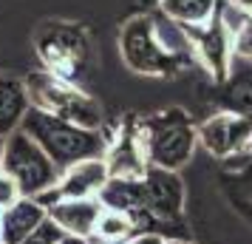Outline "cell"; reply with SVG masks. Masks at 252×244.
Listing matches in <instances>:
<instances>
[{
	"instance_id": "cell-17",
	"label": "cell",
	"mask_w": 252,
	"mask_h": 244,
	"mask_svg": "<svg viewBox=\"0 0 252 244\" xmlns=\"http://www.w3.org/2000/svg\"><path fill=\"white\" fill-rule=\"evenodd\" d=\"M218 0H159V12L179 26H201L213 20Z\"/></svg>"
},
{
	"instance_id": "cell-8",
	"label": "cell",
	"mask_w": 252,
	"mask_h": 244,
	"mask_svg": "<svg viewBox=\"0 0 252 244\" xmlns=\"http://www.w3.org/2000/svg\"><path fill=\"white\" fill-rule=\"evenodd\" d=\"M145 187V210L150 219L170 221L179 219L184 210V182L176 171H161V168H148L142 176Z\"/></svg>"
},
{
	"instance_id": "cell-19",
	"label": "cell",
	"mask_w": 252,
	"mask_h": 244,
	"mask_svg": "<svg viewBox=\"0 0 252 244\" xmlns=\"http://www.w3.org/2000/svg\"><path fill=\"white\" fill-rule=\"evenodd\" d=\"M20 199H23V193H20L17 182H14L6 171H0V213H3V210H9L12 205H17Z\"/></svg>"
},
{
	"instance_id": "cell-14",
	"label": "cell",
	"mask_w": 252,
	"mask_h": 244,
	"mask_svg": "<svg viewBox=\"0 0 252 244\" xmlns=\"http://www.w3.org/2000/svg\"><path fill=\"white\" fill-rule=\"evenodd\" d=\"M46 208L32 196H23L17 205L0 213V242L3 244H20L34 230L40 221L46 219Z\"/></svg>"
},
{
	"instance_id": "cell-6",
	"label": "cell",
	"mask_w": 252,
	"mask_h": 244,
	"mask_svg": "<svg viewBox=\"0 0 252 244\" xmlns=\"http://www.w3.org/2000/svg\"><path fill=\"white\" fill-rule=\"evenodd\" d=\"M0 171H6L17 182L20 193L23 196H32V199H37L40 193L51 190L60 182V174H63L57 165L46 156V151L37 142L29 139L20 128L6 137Z\"/></svg>"
},
{
	"instance_id": "cell-4",
	"label": "cell",
	"mask_w": 252,
	"mask_h": 244,
	"mask_svg": "<svg viewBox=\"0 0 252 244\" xmlns=\"http://www.w3.org/2000/svg\"><path fill=\"white\" fill-rule=\"evenodd\" d=\"M136 137L150 168L179 171L193 156L198 131L182 108H170L136 122Z\"/></svg>"
},
{
	"instance_id": "cell-13",
	"label": "cell",
	"mask_w": 252,
	"mask_h": 244,
	"mask_svg": "<svg viewBox=\"0 0 252 244\" xmlns=\"http://www.w3.org/2000/svg\"><path fill=\"white\" fill-rule=\"evenodd\" d=\"M99 205L105 210H119V213H127L133 216L136 224L142 227L145 221H153L145 210V187H142V179H108L105 187L96 193Z\"/></svg>"
},
{
	"instance_id": "cell-16",
	"label": "cell",
	"mask_w": 252,
	"mask_h": 244,
	"mask_svg": "<svg viewBox=\"0 0 252 244\" xmlns=\"http://www.w3.org/2000/svg\"><path fill=\"white\" fill-rule=\"evenodd\" d=\"M136 233H142V230H139V224H136L133 216L119 213V210H105L102 208L91 239L96 244H127Z\"/></svg>"
},
{
	"instance_id": "cell-3",
	"label": "cell",
	"mask_w": 252,
	"mask_h": 244,
	"mask_svg": "<svg viewBox=\"0 0 252 244\" xmlns=\"http://www.w3.org/2000/svg\"><path fill=\"white\" fill-rule=\"evenodd\" d=\"M34 46L46 66L43 71L80 88L91 80L94 48L85 29H80L77 23H63V20L43 23L34 32Z\"/></svg>"
},
{
	"instance_id": "cell-7",
	"label": "cell",
	"mask_w": 252,
	"mask_h": 244,
	"mask_svg": "<svg viewBox=\"0 0 252 244\" xmlns=\"http://www.w3.org/2000/svg\"><path fill=\"white\" fill-rule=\"evenodd\" d=\"M108 179H111V174H108L105 159H85V162L65 168L60 174L57 185L46 193H40L37 202L48 210L51 205H57L63 199H96V193L105 187Z\"/></svg>"
},
{
	"instance_id": "cell-11",
	"label": "cell",
	"mask_w": 252,
	"mask_h": 244,
	"mask_svg": "<svg viewBox=\"0 0 252 244\" xmlns=\"http://www.w3.org/2000/svg\"><path fill=\"white\" fill-rule=\"evenodd\" d=\"M105 165L114 179H142L145 176L150 165L142 153V145H139L136 122H127L125 128H119L116 139H108Z\"/></svg>"
},
{
	"instance_id": "cell-24",
	"label": "cell",
	"mask_w": 252,
	"mask_h": 244,
	"mask_svg": "<svg viewBox=\"0 0 252 244\" xmlns=\"http://www.w3.org/2000/svg\"><path fill=\"white\" fill-rule=\"evenodd\" d=\"M3 148H6V137H0V165H3Z\"/></svg>"
},
{
	"instance_id": "cell-22",
	"label": "cell",
	"mask_w": 252,
	"mask_h": 244,
	"mask_svg": "<svg viewBox=\"0 0 252 244\" xmlns=\"http://www.w3.org/2000/svg\"><path fill=\"white\" fill-rule=\"evenodd\" d=\"M227 3H232L235 9H241V12L252 14V0H227Z\"/></svg>"
},
{
	"instance_id": "cell-10",
	"label": "cell",
	"mask_w": 252,
	"mask_h": 244,
	"mask_svg": "<svg viewBox=\"0 0 252 244\" xmlns=\"http://www.w3.org/2000/svg\"><path fill=\"white\" fill-rule=\"evenodd\" d=\"M195 131H198V142L216 156H232L244 151L252 139V122L238 114H218Z\"/></svg>"
},
{
	"instance_id": "cell-15",
	"label": "cell",
	"mask_w": 252,
	"mask_h": 244,
	"mask_svg": "<svg viewBox=\"0 0 252 244\" xmlns=\"http://www.w3.org/2000/svg\"><path fill=\"white\" fill-rule=\"evenodd\" d=\"M29 105L32 100L26 91V80L12 77V74H0V137H9L20 128Z\"/></svg>"
},
{
	"instance_id": "cell-26",
	"label": "cell",
	"mask_w": 252,
	"mask_h": 244,
	"mask_svg": "<svg viewBox=\"0 0 252 244\" xmlns=\"http://www.w3.org/2000/svg\"><path fill=\"white\" fill-rule=\"evenodd\" d=\"M156 3H159V0H156Z\"/></svg>"
},
{
	"instance_id": "cell-5",
	"label": "cell",
	"mask_w": 252,
	"mask_h": 244,
	"mask_svg": "<svg viewBox=\"0 0 252 244\" xmlns=\"http://www.w3.org/2000/svg\"><path fill=\"white\" fill-rule=\"evenodd\" d=\"M26 91H29L32 105L40 111L74 122L80 128L102 131V108L80 85H71L48 71H32L26 77Z\"/></svg>"
},
{
	"instance_id": "cell-27",
	"label": "cell",
	"mask_w": 252,
	"mask_h": 244,
	"mask_svg": "<svg viewBox=\"0 0 252 244\" xmlns=\"http://www.w3.org/2000/svg\"><path fill=\"white\" fill-rule=\"evenodd\" d=\"M0 244H3V242H0Z\"/></svg>"
},
{
	"instance_id": "cell-23",
	"label": "cell",
	"mask_w": 252,
	"mask_h": 244,
	"mask_svg": "<svg viewBox=\"0 0 252 244\" xmlns=\"http://www.w3.org/2000/svg\"><path fill=\"white\" fill-rule=\"evenodd\" d=\"M57 244H91L88 239H77V236H63Z\"/></svg>"
},
{
	"instance_id": "cell-1",
	"label": "cell",
	"mask_w": 252,
	"mask_h": 244,
	"mask_svg": "<svg viewBox=\"0 0 252 244\" xmlns=\"http://www.w3.org/2000/svg\"><path fill=\"white\" fill-rule=\"evenodd\" d=\"M119 48L127 69L148 77L179 74L195 60L193 43L184 26L170 20L167 14L153 9L148 14H136L122 26Z\"/></svg>"
},
{
	"instance_id": "cell-2",
	"label": "cell",
	"mask_w": 252,
	"mask_h": 244,
	"mask_svg": "<svg viewBox=\"0 0 252 244\" xmlns=\"http://www.w3.org/2000/svg\"><path fill=\"white\" fill-rule=\"evenodd\" d=\"M20 131L46 151V156L60 171L77 162H85V159H105V151H108L105 131L80 128L74 122H65L60 116L40 111L34 105H29L23 122H20Z\"/></svg>"
},
{
	"instance_id": "cell-9",
	"label": "cell",
	"mask_w": 252,
	"mask_h": 244,
	"mask_svg": "<svg viewBox=\"0 0 252 244\" xmlns=\"http://www.w3.org/2000/svg\"><path fill=\"white\" fill-rule=\"evenodd\" d=\"M184 32H187L190 43H193L195 60H201L207 69L221 80L227 74L229 57H232V35L224 29V23L213 14V20H207L201 26H184Z\"/></svg>"
},
{
	"instance_id": "cell-25",
	"label": "cell",
	"mask_w": 252,
	"mask_h": 244,
	"mask_svg": "<svg viewBox=\"0 0 252 244\" xmlns=\"http://www.w3.org/2000/svg\"><path fill=\"white\" fill-rule=\"evenodd\" d=\"M164 244H193V242H184V239H170V242H164Z\"/></svg>"
},
{
	"instance_id": "cell-21",
	"label": "cell",
	"mask_w": 252,
	"mask_h": 244,
	"mask_svg": "<svg viewBox=\"0 0 252 244\" xmlns=\"http://www.w3.org/2000/svg\"><path fill=\"white\" fill-rule=\"evenodd\" d=\"M127 244H164L161 233H136Z\"/></svg>"
},
{
	"instance_id": "cell-20",
	"label": "cell",
	"mask_w": 252,
	"mask_h": 244,
	"mask_svg": "<svg viewBox=\"0 0 252 244\" xmlns=\"http://www.w3.org/2000/svg\"><path fill=\"white\" fill-rule=\"evenodd\" d=\"M232 51H235L238 57L252 60V14L247 17V23L232 35Z\"/></svg>"
},
{
	"instance_id": "cell-12",
	"label": "cell",
	"mask_w": 252,
	"mask_h": 244,
	"mask_svg": "<svg viewBox=\"0 0 252 244\" xmlns=\"http://www.w3.org/2000/svg\"><path fill=\"white\" fill-rule=\"evenodd\" d=\"M46 213L65 236H77V239L91 242L102 205H99V199H63L57 205H51Z\"/></svg>"
},
{
	"instance_id": "cell-18",
	"label": "cell",
	"mask_w": 252,
	"mask_h": 244,
	"mask_svg": "<svg viewBox=\"0 0 252 244\" xmlns=\"http://www.w3.org/2000/svg\"><path fill=\"white\" fill-rule=\"evenodd\" d=\"M63 236H65V233L60 230L57 224H54V221H51V219L46 216V219L40 221V224H37L34 230L29 233V236H26V239H23L20 244H57L60 239H63Z\"/></svg>"
}]
</instances>
